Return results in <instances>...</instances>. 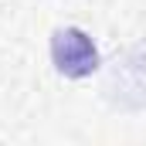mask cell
<instances>
[{"mask_svg": "<svg viewBox=\"0 0 146 146\" xmlns=\"http://www.w3.org/2000/svg\"><path fill=\"white\" fill-rule=\"evenodd\" d=\"M51 61L65 78H88L99 68V48L82 27H58L51 34Z\"/></svg>", "mask_w": 146, "mask_h": 146, "instance_id": "cell-1", "label": "cell"}]
</instances>
